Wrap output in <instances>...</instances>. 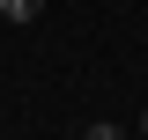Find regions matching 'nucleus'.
Segmentation results:
<instances>
[{"label":"nucleus","mask_w":148,"mask_h":140,"mask_svg":"<svg viewBox=\"0 0 148 140\" xmlns=\"http://www.w3.org/2000/svg\"><path fill=\"white\" fill-rule=\"evenodd\" d=\"M141 140H148V133H141Z\"/></svg>","instance_id":"7ed1b4c3"},{"label":"nucleus","mask_w":148,"mask_h":140,"mask_svg":"<svg viewBox=\"0 0 148 140\" xmlns=\"http://www.w3.org/2000/svg\"><path fill=\"white\" fill-rule=\"evenodd\" d=\"M37 7L45 0H0V22H37Z\"/></svg>","instance_id":"f257e3e1"},{"label":"nucleus","mask_w":148,"mask_h":140,"mask_svg":"<svg viewBox=\"0 0 148 140\" xmlns=\"http://www.w3.org/2000/svg\"><path fill=\"white\" fill-rule=\"evenodd\" d=\"M74 140H126L119 125H89V133H74Z\"/></svg>","instance_id":"f03ea898"}]
</instances>
